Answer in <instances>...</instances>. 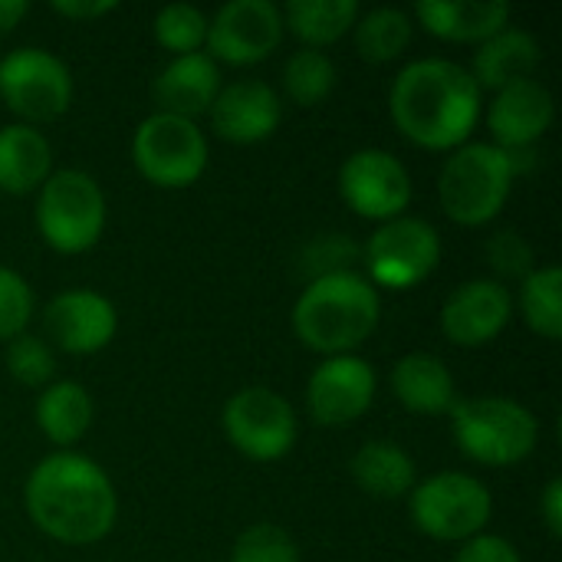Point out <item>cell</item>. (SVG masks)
Instances as JSON below:
<instances>
[{"label":"cell","mask_w":562,"mask_h":562,"mask_svg":"<svg viewBox=\"0 0 562 562\" xmlns=\"http://www.w3.org/2000/svg\"><path fill=\"white\" fill-rule=\"evenodd\" d=\"M23 507L30 524L63 547L99 543L119 520L112 477L95 461L72 451H56L30 471Z\"/></svg>","instance_id":"cell-1"},{"label":"cell","mask_w":562,"mask_h":562,"mask_svg":"<svg viewBox=\"0 0 562 562\" xmlns=\"http://www.w3.org/2000/svg\"><path fill=\"white\" fill-rule=\"evenodd\" d=\"M389 112L395 128L418 148L454 151L468 145L471 132L477 128L484 92L454 59H415L395 76Z\"/></svg>","instance_id":"cell-2"},{"label":"cell","mask_w":562,"mask_h":562,"mask_svg":"<svg viewBox=\"0 0 562 562\" xmlns=\"http://www.w3.org/2000/svg\"><path fill=\"white\" fill-rule=\"evenodd\" d=\"M290 319L296 339L306 349L326 359L356 356V349L379 329L382 296L356 270L326 273L306 283V290L293 303Z\"/></svg>","instance_id":"cell-3"},{"label":"cell","mask_w":562,"mask_h":562,"mask_svg":"<svg viewBox=\"0 0 562 562\" xmlns=\"http://www.w3.org/2000/svg\"><path fill=\"white\" fill-rule=\"evenodd\" d=\"M451 431L458 448L484 468H514L540 445L537 415L504 395L458 398L451 408Z\"/></svg>","instance_id":"cell-4"},{"label":"cell","mask_w":562,"mask_h":562,"mask_svg":"<svg viewBox=\"0 0 562 562\" xmlns=\"http://www.w3.org/2000/svg\"><path fill=\"white\" fill-rule=\"evenodd\" d=\"M514 168L504 148L494 142H468L451 151L438 178V198L445 214L461 227L491 224L510 201Z\"/></svg>","instance_id":"cell-5"},{"label":"cell","mask_w":562,"mask_h":562,"mask_svg":"<svg viewBox=\"0 0 562 562\" xmlns=\"http://www.w3.org/2000/svg\"><path fill=\"white\" fill-rule=\"evenodd\" d=\"M36 231L56 254L76 257L99 244L105 231V194L89 171H53L36 191Z\"/></svg>","instance_id":"cell-6"},{"label":"cell","mask_w":562,"mask_h":562,"mask_svg":"<svg viewBox=\"0 0 562 562\" xmlns=\"http://www.w3.org/2000/svg\"><path fill=\"white\" fill-rule=\"evenodd\" d=\"M408 510L418 533L438 543H468L491 524L494 497L484 481L461 471H441L412 487Z\"/></svg>","instance_id":"cell-7"},{"label":"cell","mask_w":562,"mask_h":562,"mask_svg":"<svg viewBox=\"0 0 562 562\" xmlns=\"http://www.w3.org/2000/svg\"><path fill=\"white\" fill-rule=\"evenodd\" d=\"M207 138L198 122L155 112L132 135V165L155 188H191L207 168Z\"/></svg>","instance_id":"cell-8"},{"label":"cell","mask_w":562,"mask_h":562,"mask_svg":"<svg viewBox=\"0 0 562 562\" xmlns=\"http://www.w3.org/2000/svg\"><path fill=\"white\" fill-rule=\"evenodd\" d=\"M221 425L227 441L244 458L260 464L286 458L300 438V422L293 405L267 385H247L234 392L224 402Z\"/></svg>","instance_id":"cell-9"},{"label":"cell","mask_w":562,"mask_h":562,"mask_svg":"<svg viewBox=\"0 0 562 562\" xmlns=\"http://www.w3.org/2000/svg\"><path fill=\"white\" fill-rule=\"evenodd\" d=\"M0 99L23 125L53 122L72 102V72L49 49L16 46L0 59Z\"/></svg>","instance_id":"cell-10"},{"label":"cell","mask_w":562,"mask_h":562,"mask_svg":"<svg viewBox=\"0 0 562 562\" xmlns=\"http://www.w3.org/2000/svg\"><path fill=\"white\" fill-rule=\"evenodd\" d=\"M362 257L375 290H412L438 270L441 234L428 221L402 214L372 231Z\"/></svg>","instance_id":"cell-11"},{"label":"cell","mask_w":562,"mask_h":562,"mask_svg":"<svg viewBox=\"0 0 562 562\" xmlns=\"http://www.w3.org/2000/svg\"><path fill=\"white\" fill-rule=\"evenodd\" d=\"M342 201L366 221L385 224L412 204V175L405 161L385 148H359L339 168Z\"/></svg>","instance_id":"cell-12"},{"label":"cell","mask_w":562,"mask_h":562,"mask_svg":"<svg viewBox=\"0 0 562 562\" xmlns=\"http://www.w3.org/2000/svg\"><path fill=\"white\" fill-rule=\"evenodd\" d=\"M283 13L270 0H231L207 20V56L227 66L263 63L283 40Z\"/></svg>","instance_id":"cell-13"},{"label":"cell","mask_w":562,"mask_h":562,"mask_svg":"<svg viewBox=\"0 0 562 562\" xmlns=\"http://www.w3.org/2000/svg\"><path fill=\"white\" fill-rule=\"evenodd\" d=\"M375 398V369L362 356H333L316 366L306 385L310 418L323 428L359 422Z\"/></svg>","instance_id":"cell-14"},{"label":"cell","mask_w":562,"mask_h":562,"mask_svg":"<svg viewBox=\"0 0 562 562\" xmlns=\"http://www.w3.org/2000/svg\"><path fill=\"white\" fill-rule=\"evenodd\" d=\"M43 329L49 342H56L69 356H95L102 352L119 329L115 303L95 290H66L53 296L43 310Z\"/></svg>","instance_id":"cell-15"},{"label":"cell","mask_w":562,"mask_h":562,"mask_svg":"<svg viewBox=\"0 0 562 562\" xmlns=\"http://www.w3.org/2000/svg\"><path fill=\"white\" fill-rule=\"evenodd\" d=\"M514 316V296L497 280H468L441 306V333L461 349L494 342Z\"/></svg>","instance_id":"cell-16"},{"label":"cell","mask_w":562,"mask_h":562,"mask_svg":"<svg viewBox=\"0 0 562 562\" xmlns=\"http://www.w3.org/2000/svg\"><path fill=\"white\" fill-rule=\"evenodd\" d=\"M211 125L224 142L257 145L280 128L283 105L270 82L263 79H234L221 86L211 105Z\"/></svg>","instance_id":"cell-17"},{"label":"cell","mask_w":562,"mask_h":562,"mask_svg":"<svg viewBox=\"0 0 562 562\" xmlns=\"http://www.w3.org/2000/svg\"><path fill=\"white\" fill-rule=\"evenodd\" d=\"M553 115L557 105L550 89L540 79H524L494 92V102L487 105V128L494 145L504 151L537 148V142L550 132Z\"/></svg>","instance_id":"cell-18"},{"label":"cell","mask_w":562,"mask_h":562,"mask_svg":"<svg viewBox=\"0 0 562 562\" xmlns=\"http://www.w3.org/2000/svg\"><path fill=\"white\" fill-rule=\"evenodd\" d=\"M151 92H155V102L161 105L158 112L198 122V115L211 112V105L221 92V69L204 49L188 53V56H175L158 72Z\"/></svg>","instance_id":"cell-19"},{"label":"cell","mask_w":562,"mask_h":562,"mask_svg":"<svg viewBox=\"0 0 562 562\" xmlns=\"http://www.w3.org/2000/svg\"><path fill=\"white\" fill-rule=\"evenodd\" d=\"M418 26L445 43H484L510 23V7L497 0H422Z\"/></svg>","instance_id":"cell-20"},{"label":"cell","mask_w":562,"mask_h":562,"mask_svg":"<svg viewBox=\"0 0 562 562\" xmlns=\"http://www.w3.org/2000/svg\"><path fill=\"white\" fill-rule=\"evenodd\" d=\"M540 59H543V53H540V43L533 33L517 30V26H504L501 33H494L491 40H484L477 46L468 72L474 76L481 92L484 89L501 92L514 82L533 79Z\"/></svg>","instance_id":"cell-21"},{"label":"cell","mask_w":562,"mask_h":562,"mask_svg":"<svg viewBox=\"0 0 562 562\" xmlns=\"http://www.w3.org/2000/svg\"><path fill=\"white\" fill-rule=\"evenodd\" d=\"M392 392L398 405L415 415H448L458 405V385L445 359L431 352H412L392 369Z\"/></svg>","instance_id":"cell-22"},{"label":"cell","mask_w":562,"mask_h":562,"mask_svg":"<svg viewBox=\"0 0 562 562\" xmlns=\"http://www.w3.org/2000/svg\"><path fill=\"white\" fill-rule=\"evenodd\" d=\"M53 175V148L36 125L10 122L0 128V191L33 194Z\"/></svg>","instance_id":"cell-23"},{"label":"cell","mask_w":562,"mask_h":562,"mask_svg":"<svg viewBox=\"0 0 562 562\" xmlns=\"http://www.w3.org/2000/svg\"><path fill=\"white\" fill-rule=\"evenodd\" d=\"M92 395L86 392V385L79 382H49L40 395H36V428L46 435V441H53L56 448H72L79 445L89 428H92Z\"/></svg>","instance_id":"cell-24"},{"label":"cell","mask_w":562,"mask_h":562,"mask_svg":"<svg viewBox=\"0 0 562 562\" xmlns=\"http://www.w3.org/2000/svg\"><path fill=\"white\" fill-rule=\"evenodd\" d=\"M349 474L352 481L375 501H398L405 494H412L415 487V461L412 454L385 438L366 441L352 461H349Z\"/></svg>","instance_id":"cell-25"},{"label":"cell","mask_w":562,"mask_h":562,"mask_svg":"<svg viewBox=\"0 0 562 562\" xmlns=\"http://www.w3.org/2000/svg\"><path fill=\"white\" fill-rule=\"evenodd\" d=\"M283 30H290L306 49H326L352 33L359 20L356 0H290L283 10Z\"/></svg>","instance_id":"cell-26"},{"label":"cell","mask_w":562,"mask_h":562,"mask_svg":"<svg viewBox=\"0 0 562 562\" xmlns=\"http://www.w3.org/2000/svg\"><path fill=\"white\" fill-rule=\"evenodd\" d=\"M412 16L398 7H375L356 20L352 36L366 63H392L412 43Z\"/></svg>","instance_id":"cell-27"},{"label":"cell","mask_w":562,"mask_h":562,"mask_svg":"<svg viewBox=\"0 0 562 562\" xmlns=\"http://www.w3.org/2000/svg\"><path fill=\"white\" fill-rule=\"evenodd\" d=\"M520 313L530 333L547 342L562 336V270L537 267L527 280H520Z\"/></svg>","instance_id":"cell-28"},{"label":"cell","mask_w":562,"mask_h":562,"mask_svg":"<svg viewBox=\"0 0 562 562\" xmlns=\"http://www.w3.org/2000/svg\"><path fill=\"white\" fill-rule=\"evenodd\" d=\"M283 89L286 95L303 105L313 109L323 99L333 95L336 89V63L326 56V49H296L286 66H283Z\"/></svg>","instance_id":"cell-29"},{"label":"cell","mask_w":562,"mask_h":562,"mask_svg":"<svg viewBox=\"0 0 562 562\" xmlns=\"http://www.w3.org/2000/svg\"><path fill=\"white\" fill-rule=\"evenodd\" d=\"M151 33H155V43L175 56L201 53L207 40V16L191 3H168L155 13Z\"/></svg>","instance_id":"cell-30"},{"label":"cell","mask_w":562,"mask_h":562,"mask_svg":"<svg viewBox=\"0 0 562 562\" xmlns=\"http://www.w3.org/2000/svg\"><path fill=\"white\" fill-rule=\"evenodd\" d=\"M3 366H7V372L20 385H26V389H46L49 379H53V372H56V352L49 349L46 339L23 333V336H16V339L7 342Z\"/></svg>","instance_id":"cell-31"},{"label":"cell","mask_w":562,"mask_h":562,"mask_svg":"<svg viewBox=\"0 0 562 562\" xmlns=\"http://www.w3.org/2000/svg\"><path fill=\"white\" fill-rule=\"evenodd\" d=\"M231 562H303L300 560V547L293 543V537L283 527L273 524H254L247 527L234 550Z\"/></svg>","instance_id":"cell-32"},{"label":"cell","mask_w":562,"mask_h":562,"mask_svg":"<svg viewBox=\"0 0 562 562\" xmlns=\"http://www.w3.org/2000/svg\"><path fill=\"white\" fill-rule=\"evenodd\" d=\"M33 319V290L30 283L10 270L0 267V342H10L26 333Z\"/></svg>","instance_id":"cell-33"},{"label":"cell","mask_w":562,"mask_h":562,"mask_svg":"<svg viewBox=\"0 0 562 562\" xmlns=\"http://www.w3.org/2000/svg\"><path fill=\"white\" fill-rule=\"evenodd\" d=\"M484 257L491 263V270L501 277V280H527L537 263H533V247L527 244V237L520 231H497L487 247H484ZM497 280V283H501Z\"/></svg>","instance_id":"cell-34"},{"label":"cell","mask_w":562,"mask_h":562,"mask_svg":"<svg viewBox=\"0 0 562 562\" xmlns=\"http://www.w3.org/2000/svg\"><path fill=\"white\" fill-rule=\"evenodd\" d=\"M356 244H349L342 234H326L316 237L306 250H303V270L310 273V280L326 277V273H342L352 270L349 263L356 260Z\"/></svg>","instance_id":"cell-35"},{"label":"cell","mask_w":562,"mask_h":562,"mask_svg":"<svg viewBox=\"0 0 562 562\" xmlns=\"http://www.w3.org/2000/svg\"><path fill=\"white\" fill-rule=\"evenodd\" d=\"M454 562H524L517 547L497 533H477L468 543H461Z\"/></svg>","instance_id":"cell-36"},{"label":"cell","mask_w":562,"mask_h":562,"mask_svg":"<svg viewBox=\"0 0 562 562\" xmlns=\"http://www.w3.org/2000/svg\"><path fill=\"white\" fill-rule=\"evenodd\" d=\"M119 3L115 0H53L49 10L59 13L63 20H99L112 13Z\"/></svg>","instance_id":"cell-37"},{"label":"cell","mask_w":562,"mask_h":562,"mask_svg":"<svg viewBox=\"0 0 562 562\" xmlns=\"http://www.w3.org/2000/svg\"><path fill=\"white\" fill-rule=\"evenodd\" d=\"M540 514H543V524H547L550 537H553V540H560L562 537V481L560 477H553V481L547 484V491H543V497H540Z\"/></svg>","instance_id":"cell-38"},{"label":"cell","mask_w":562,"mask_h":562,"mask_svg":"<svg viewBox=\"0 0 562 562\" xmlns=\"http://www.w3.org/2000/svg\"><path fill=\"white\" fill-rule=\"evenodd\" d=\"M26 13H30V3L26 0H0V33L16 30Z\"/></svg>","instance_id":"cell-39"}]
</instances>
